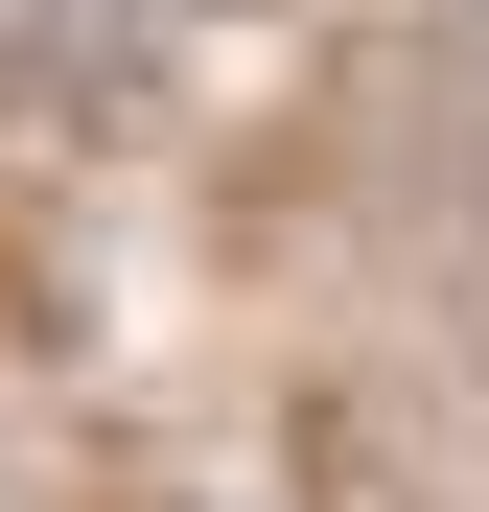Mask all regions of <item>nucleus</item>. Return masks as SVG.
<instances>
[{
	"label": "nucleus",
	"instance_id": "1",
	"mask_svg": "<svg viewBox=\"0 0 489 512\" xmlns=\"http://www.w3.org/2000/svg\"><path fill=\"white\" fill-rule=\"evenodd\" d=\"M24 24H47V70H70V94H163L210 0H24Z\"/></svg>",
	"mask_w": 489,
	"mask_h": 512
}]
</instances>
